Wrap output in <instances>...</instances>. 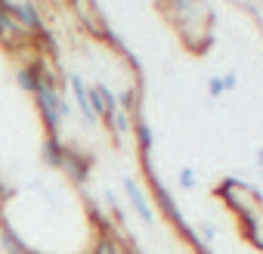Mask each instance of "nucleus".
Listing matches in <instances>:
<instances>
[{"mask_svg": "<svg viewBox=\"0 0 263 254\" xmlns=\"http://www.w3.org/2000/svg\"><path fill=\"white\" fill-rule=\"evenodd\" d=\"M167 13L174 19V25L183 31V41L192 47V31L204 34L211 31V10H208V0H167Z\"/></svg>", "mask_w": 263, "mask_h": 254, "instance_id": "1", "label": "nucleus"}, {"mask_svg": "<svg viewBox=\"0 0 263 254\" xmlns=\"http://www.w3.org/2000/svg\"><path fill=\"white\" fill-rule=\"evenodd\" d=\"M214 192H217V198H220L235 217L245 214V211H251V208H257V205H263V195L257 192V186H251V183H245V180H235V177L220 180Z\"/></svg>", "mask_w": 263, "mask_h": 254, "instance_id": "2", "label": "nucleus"}, {"mask_svg": "<svg viewBox=\"0 0 263 254\" xmlns=\"http://www.w3.org/2000/svg\"><path fill=\"white\" fill-rule=\"evenodd\" d=\"M146 168H149V165H146ZM149 174H152V177H149V180H152V205H155V208H158V211H161V214L177 226V229H180V235H189V232H192V223H189V220L183 217V211L177 208L174 192H171L158 177H155V171H152V168H149Z\"/></svg>", "mask_w": 263, "mask_h": 254, "instance_id": "3", "label": "nucleus"}, {"mask_svg": "<svg viewBox=\"0 0 263 254\" xmlns=\"http://www.w3.org/2000/svg\"><path fill=\"white\" fill-rule=\"evenodd\" d=\"M121 186H124V195H127V202H130V211H134V214L140 217V223L155 226L158 214H155V205L149 202L146 189L140 186V180H137L134 174H124V177H121Z\"/></svg>", "mask_w": 263, "mask_h": 254, "instance_id": "4", "label": "nucleus"}, {"mask_svg": "<svg viewBox=\"0 0 263 254\" xmlns=\"http://www.w3.org/2000/svg\"><path fill=\"white\" fill-rule=\"evenodd\" d=\"M7 13H13V19H16L31 38H37L41 31H47V28H44V16H41V10H37L34 0H10Z\"/></svg>", "mask_w": 263, "mask_h": 254, "instance_id": "5", "label": "nucleus"}, {"mask_svg": "<svg viewBox=\"0 0 263 254\" xmlns=\"http://www.w3.org/2000/svg\"><path fill=\"white\" fill-rule=\"evenodd\" d=\"M0 44L10 47V50H19L25 44H31V34L13 19V13H7L4 7H0Z\"/></svg>", "mask_w": 263, "mask_h": 254, "instance_id": "6", "label": "nucleus"}, {"mask_svg": "<svg viewBox=\"0 0 263 254\" xmlns=\"http://www.w3.org/2000/svg\"><path fill=\"white\" fill-rule=\"evenodd\" d=\"M68 87H71V99H74V105H78V112H81L84 124H87V127H93L99 118H96V112L90 108V84H87L81 75H68Z\"/></svg>", "mask_w": 263, "mask_h": 254, "instance_id": "7", "label": "nucleus"}, {"mask_svg": "<svg viewBox=\"0 0 263 254\" xmlns=\"http://www.w3.org/2000/svg\"><path fill=\"white\" fill-rule=\"evenodd\" d=\"M90 168H93V158L84 155V152H78V149H71V146H68V152H65V158L59 165V171L65 177H71L74 183H87L90 180Z\"/></svg>", "mask_w": 263, "mask_h": 254, "instance_id": "8", "label": "nucleus"}, {"mask_svg": "<svg viewBox=\"0 0 263 254\" xmlns=\"http://www.w3.org/2000/svg\"><path fill=\"white\" fill-rule=\"evenodd\" d=\"M235 220H238V226H241V235H245L257 251H263V205H257V208L238 214Z\"/></svg>", "mask_w": 263, "mask_h": 254, "instance_id": "9", "label": "nucleus"}, {"mask_svg": "<svg viewBox=\"0 0 263 254\" xmlns=\"http://www.w3.org/2000/svg\"><path fill=\"white\" fill-rule=\"evenodd\" d=\"M90 108L96 112V118H108V115L118 108V96H115V90H111L108 84H102V81L90 84Z\"/></svg>", "mask_w": 263, "mask_h": 254, "instance_id": "10", "label": "nucleus"}, {"mask_svg": "<svg viewBox=\"0 0 263 254\" xmlns=\"http://www.w3.org/2000/svg\"><path fill=\"white\" fill-rule=\"evenodd\" d=\"M105 121V127H108V134H111V140H115V146H121L130 134H134V124H137V115H130V112H124V108H115L108 118H102Z\"/></svg>", "mask_w": 263, "mask_h": 254, "instance_id": "11", "label": "nucleus"}, {"mask_svg": "<svg viewBox=\"0 0 263 254\" xmlns=\"http://www.w3.org/2000/svg\"><path fill=\"white\" fill-rule=\"evenodd\" d=\"M0 251L4 254H31L34 248H28V242L10 220H0Z\"/></svg>", "mask_w": 263, "mask_h": 254, "instance_id": "12", "label": "nucleus"}, {"mask_svg": "<svg viewBox=\"0 0 263 254\" xmlns=\"http://www.w3.org/2000/svg\"><path fill=\"white\" fill-rule=\"evenodd\" d=\"M130 137L137 140L140 155L149 158V152H152V146H155V134H152V127H149V121H146L143 115H137V124H134V134H130Z\"/></svg>", "mask_w": 263, "mask_h": 254, "instance_id": "13", "label": "nucleus"}, {"mask_svg": "<svg viewBox=\"0 0 263 254\" xmlns=\"http://www.w3.org/2000/svg\"><path fill=\"white\" fill-rule=\"evenodd\" d=\"M65 152H68V146L62 143V137H47V140H44V161H47L53 171H59Z\"/></svg>", "mask_w": 263, "mask_h": 254, "instance_id": "14", "label": "nucleus"}, {"mask_svg": "<svg viewBox=\"0 0 263 254\" xmlns=\"http://www.w3.org/2000/svg\"><path fill=\"white\" fill-rule=\"evenodd\" d=\"M115 96H118V108H124L130 115H140V84H130Z\"/></svg>", "mask_w": 263, "mask_h": 254, "instance_id": "15", "label": "nucleus"}, {"mask_svg": "<svg viewBox=\"0 0 263 254\" xmlns=\"http://www.w3.org/2000/svg\"><path fill=\"white\" fill-rule=\"evenodd\" d=\"M118 248H121V242L115 239V232H111V229H102L87 254H118Z\"/></svg>", "mask_w": 263, "mask_h": 254, "instance_id": "16", "label": "nucleus"}, {"mask_svg": "<svg viewBox=\"0 0 263 254\" xmlns=\"http://www.w3.org/2000/svg\"><path fill=\"white\" fill-rule=\"evenodd\" d=\"M16 78H19V87H22L25 93H34V84H37V75H34V68H31V62H28V65H22V68L16 71Z\"/></svg>", "mask_w": 263, "mask_h": 254, "instance_id": "17", "label": "nucleus"}, {"mask_svg": "<svg viewBox=\"0 0 263 254\" xmlns=\"http://www.w3.org/2000/svg\"><path fill=\"white\" fill-rule=\"evenodd\" d=\"M177 183H180V189L192 192V189L198 186V177H195V171H192V168H180V174H177Z\"/></svg>", "mask_w": 263, "mask_h": 254, "instance_id": "18", "label": "nucleus"}, {"mask_svg": "<svg viewBox=\"0 0 263 254\" xmlns=\"http://www.w3.org/2000/svg\"><path fill=\"white\" fill-rule=\"evenodd\" d=\"M223 93H226V87H223V75L211 78V81H208V96H211V99H220Z\"/></svg>", "mask_w": 263, "mask_h": 254, "instance_id": "19", "label": "nucleus"}, {"mask_svg": "<svg viewBox=\"0 0 263 254\" xmlns=\"http://www.w3.org/2000/svg\"><path fill=\"white\" fill-rule=\"evenodd\" d=\"M118 254H137V248H124V245H121V248H118Z\"/></svg>", "mask_w": 263, "mask_h": 254, "instance_id": "20", "label": "nucleus"}, {"mask_svg": "<svg viewBox=\"0 0 263 254\" xmlns=\"http://www.w3.org/2000/svg\"><path fill=\"white\" fill-rule=\"evenodd\" d=\"M257 168H263V146L257 149Z\"/></svg>", "mask_w": 263, "mask_h": 254, "instance_id": "21", "label": "nucleus"}, {"mask_svg": "<svg viewBox=\"0 0 263 254\" xmlns=\"http://www.w3.org/2000/svg\"><path fill=\"white\" fill-rule=\"evenodd\" d=\"M260 34H263V19H260Z\"/></svg>", "mask_w": 263, "mask_h": 254, "instance_id": "22", "label": "nucleus"}, {"mask_svg": "<svg viewBox=\"0 0 263 254\" xmlns=\"http://www.w3.org/2000/svg\"><path fill=\"white\" fill-rule=\"evenodd\" d=\"M0 254H4V251H0Z\"/></svg>", "mask_w": 263, "mask_h": 254, "instance_id": "23", "label": "nucleus"}]
</instances>
